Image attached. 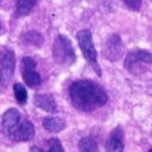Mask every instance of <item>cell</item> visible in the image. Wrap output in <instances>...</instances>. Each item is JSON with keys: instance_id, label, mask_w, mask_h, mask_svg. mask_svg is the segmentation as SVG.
Wrapping results in <instances>:
<instances>
[{"instance_id": "8fae6325", "label": "cell", "mask_w": 152, "mask_h": 152, "mask_svg": "<svg viewBox=\"0 0 152 152\" xmlns=\"http://www.w3.org/2000/svg\"><path fill=\"white\" fill-rule=\"evenodd\" d=\"M43 126L50 133H60L66 128V123L58 117L49 116L43 119Z\"/></svg>"}, {"instance_id": "e0dca14e", "label": "cell", "mask_w": 152, "mask_h": 152, "mask_svg": "<svg viewBox=\"0 0 152 152\" xmlns=\"http://www.w3.org/2000/svg\"><path fill=\"white\" fill-rule=\"evenodd\" d=\"M124 5L132 11H140L142 0H123Z\"/></svg>"}, {"instance_id": "5bb4252c", "label": "cell", "mask_w": 152, "mask_h": 152, "mask_svg": "<svg viewBox=\"0 0 152 152\" xmlns=\"http://www.w3.org/2000/svg\"><path fill=\"white\" fill-rule=\"evenodd\" d=\"M14 94H15V97H16L17 102L20 105H26L27 104L28 94H27L26 88L23 86V84H21V83H15L14 84Z\"/></svg>"}, {"instance_id": "6da1fadb", "label": "cell", "mask_w": 152, "mask_h": 152, "mask_svg": "<svg viewBox=\"0 0 152 152\" xmlns=\"http://www.w3.org/2000/svg\"><path fill=\"white\" fill-rule=\"evenodd\" d=\"M72 106L79 112H91L107 104L108 96L104 88L93 80L73 82L68 89Z\"/></svg>"}, {"instance_id": "2e32d148", "label": "cell", "mask_w": 152, "mask_h": 152, "mask_svg": "<svg viewBox=\"0 0 152 152\" xmlns=\"http://www.w3.org/2000/svg\"><path fill=\"white\" fill-rule=\"evenodd\" d=\"M48 152H62L63 147L61 145V141L58 140L57 137H51L48 140Z\"/></svg>"}, {"instance_id": "8992f818", "label": "cell", "mask_w": 152, "mask_h": 152, "mask_svg": "<svg viewBox=\"0 0 152 152\" xmlns=\"http://www.w3.org/2000/svg\"><path fill=\"white\" fill-rule=\"evenodd\" d=\"M15 72V53L9 48L0 50V89L10 85Z\"/></svg>"}, {"instance_id": "3957f363", "label": "cell", "mask_w": 152, "mask_h": 152, "mask_svg": "<svg viewBox=\"0 0 152 152\" xmlns=\"http://www.w3.org/2000/svg\"><path fill=\"white\" fill-rule=\"evenodd\" d=\"M152 66V54L146 50H134L125 56L124 67L134 75L145 74Z\"/></svg>"}, {"instance_id": "9c48e42d", "label": "cell", "mask_w": 152, "mask_h": 152, "mask_svg": "<svg viewBox=\"0 0 152 152\" xmlns=\"http://www.w3.org/2000/svg\"><path fill=\"white\" fill-rule=\"evenodd\" d=\"M124 150V135L121 126H116L106 141V151L108 152H121Z\"/></svg>"}, {"instance_id": "52a82bcc", "label": "cell", "mask_w": 152, "mask_h": 152, "mask_svg": "<svg viewBox=\"0 0 152 152\" xmlns=\"http://www.w3.org/2000/svg\"><path fill=\"white\" fill-rule=\"evenodd\" d=\"M37 62L33 57L24 56L21 60V72L23 82L29 88H38L42 84V78L39 73L35 71Z\"/></svg>"}, {"instance_id": "9a60e30c", "label": "cell", "mask_w": 152, "mask_h": 152, "mask_svg": "<svg viewBox=\"0 0 152 152\" xmlns=\"http://www.w3.org/2000/svg\"><path fill=\"white\" fill-rule=\"evenodd\" d=\"M78 146H79V150L83 151V152H96V151H99L96 141L94 140L93 137H90V136L83 137L82 140L79 141Z\"/></svg>"}, {"instance_id": "277c9868", "label": "cell", "mask_w": 152, "mask_h": 152, "mask_svg": "<svg viewBox=\"0 0 152 152\" xmlns=\"http://www.w3.org/2000/svg\"><path fill=\"white\" fill-rule=\"evenodd\" d=\"M53 58L60 66H71L75 62V54L72 48V43L66 35L60 34L55 39L51 48Z\"/></svg>"}, {"instance_id": "ffe728a7", "label": "cell", "mask_w": 152, "mask_h": 152, "mask_svg": "<svg viewBox=\"0 0 152 152\" xmlns=\"http://www.w3.org/2000/svg\"><path fill=\"white\" fill-rule=\"evenodd\" d=\"M0 28H1V26H0Z\"/></svg>"}, {"instance_id": "7a4b0ae2", "label": "cell", "mask_w": 152, "mask_h": 152, "mask_svg": "<svg viewBox=\"0 0 152 152\" xmlns=\"http://www.w3.org/2000/svg\"><path fill=\"white\" fill-rule=\"evenodd\" d=\"M0 125L3 134L14 142L29 141L35 134L33 123L16 108H9L4 112Z\"/></svg>"}, {"instance_id": "4fadbf2b", "label": "cell", "mask_w": 152, "mask_h": 152, "mask_svg": "<svg viewBox=\"0 0 152 152\" xmlns=\"http://www.w3.org/2000/svg\"><path fill=\"white\" fill-rule=\"evenodd\" d=\"M38 4V0H16V16L24 17L29 15Z\"/></svg>"}, {"instance_id": "30bf717a", "label": "cell", "mask_w": 152, "mask_h": 152, "mask_svg": "<svg viewBox=\"0 0 152 152\" xmlns=\"http://www.w3.org/2000/svg\"><path fill=\"white\" fill-rule=\"evenodd\" d=\"M34 105L49 113L57 112L56 100L51 94H37L34 96Z\"/></svg>"}, {"instance_id": "7c38bea8", "label": "cell", "mask_w": 152, "mask_h": 152, "mask_svg": "<svg viewBox=\"0 0 152 152\" xmlns=\"http://www.w3.org/2000/svg\"><path fill=\"white\" fill-rule=\"evenodd\" d=\"M22 42L26 44L27 46H35V48H40L44 43V38L40 33H38L37 31H29L23 33L21 37Z\"/></svg>"}, {"instance_id": "d6986e66", "label": "cell", "mask_w": 152, "mask_h": 152, "mask_svg": "<svg viewBox=\"0 0 152 152\" xmlns=\"http://www.w3.org/2000/svg\"><path fill=\"white\" fill-rule=\"evenodd\" d=\"M0 4H1V0H0Z\"/></svg>"}, {"instance_id": "ac0fdd59", "label": "cell", "mask_w": 152, "mask_h": 152, "mask_svg": "<svg viewBox=\"0 0 152 152\" xmlns=\"http://www.w3.org/2000/svg\"><path fill=\"white\" fill-rule=\"evenodd\" d=\"M31 150H32V151H40V152H42V151H44L43 148H39V147H35V146H32V147H31Z\"/></svg>"}, {"instance_id": "5b68a950", "label": "cell", "mask_w": 152, "mask_h": 152, "mask_svg": "<svg viewBox=\"0 0 152 152\" xmlns=\"http://www.w3.org/2000/svg\"><path fill=\"white\" fill-rule=\"evenodd\" d=\"M77 39H78V44H79V48L83 53L84 58L90 65V67H93V69L96 72V74L99 77H101V75H102V72H101V68H100L99 62H97V53H96V49L94 46L91 32L88 31V29L79 31L77 34Z\"/></svg>"}, {"instance_id": "ba28073f", "label": "cell", "mask_w": 152, "mask_h": 152, "mask_svg": "<svg viewBox=\"0 0 152 152\" xmlns=\"http://www.w3.org/2000/svg\"><path fill=\"white\" fill-rule=\"evenodd\" d=\"M123 42L118 34H112L108 37V39L105 43L104 46V57L111 62H115L119 60V57L123 54Z\"/></svg>"}]
</instances>
